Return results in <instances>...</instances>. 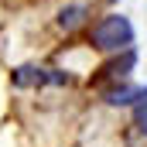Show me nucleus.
<instances>
[{
	"label": "nucleus",
	"instance_id": "1",
	"mask_svg": "<svg viewBox=\"0 0 147 147\" xmlns=\"http://www.w3.org/2000/svg\"><path fill=\"white\" fill-rule=\"evenodd\" d=\"M89 41L99 51H130V45H134V24L123 14H110V17H103L92 28Z\"/></svg>",
	"mask_w": 147,
	"mask_h": 147
},
{
	"label": "nucleus",
	"instance_id": "2",
	"mask_svg": "<svg viewBox=\"0 0 147 147\" xmlns=\"http://www.w3.org/2000/svg\"><path fill=\"white\" fill-rule=\"evenodd\" d=\"M147 99V86H116L106 92V103L110 106H130V103H140Z\"/></svg>",
	"mask_w": 147,
	"mask_h": 147
},
{
	"label": "nucleus",
	"instance_id": "3",
	"mask_svg": "<svg viewBox=\"0 0 147 147\" xmlns=\"http://www.w3.org/2000/svg\"><path fill=\"white\" fill-rule=\"evenodd\" d=\"M82 21H86V7H79V3L58 10V28H62V31H75Z\"/></svg>",
	"mask_w": 147,
	"mask_h": 147
},
{
	"label": "nucleus",
	"instance_id": "4",
	"mask_svg": "<svg viewBox=\"0 0 147 147\" xmlns=\"http://www.w3.org/2000/svg\"><path fill=\"white\" fill-rule=\"evenodd\" d=\"M134 62H137V55H134V51H127L123 58L110 62V65H106V69L99 72V79H123V75H127L130 69H134Z\"/></svg>",
	"mask_w": 147,
	"mask_h": 147
},
{
	"label": "nucleus",
	"instance_id": "5",
	"mask_svg": "<svg viewBox=\"0 0 147 147\" xmlns=\"http://www.w3.org/2000/svg\"><path fill=\"white\" fill-rule=\"evenodd\" d=\"M45 69H34V65H21L14 69V86H45Z\"/></svg>",
	"mask_w": 147,
	"mask_h": 147
},
{
	"label": "nucleus",
	"instance_id": "6",
	"mask_svg": "<svg viewBox=\"0 0 147 147\" xmlns=\"http://www.w3.org/2000/svg\"><path fill=\"white\" fill-rule=\"evenodd\" d=\"M134 116H137V127H140V134L147 137V99H140V103H137V113H134Z\"/></svg>",
	"mask_w": 147,
	"mask_h": 147
}]
</instances>
